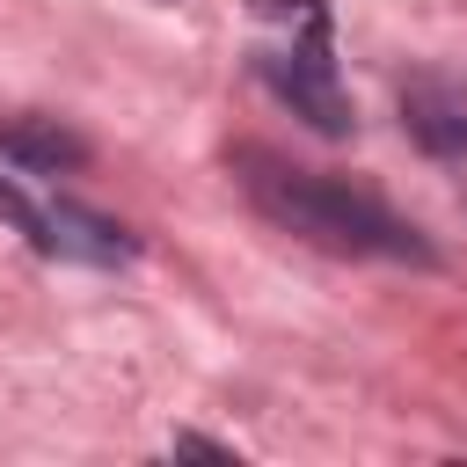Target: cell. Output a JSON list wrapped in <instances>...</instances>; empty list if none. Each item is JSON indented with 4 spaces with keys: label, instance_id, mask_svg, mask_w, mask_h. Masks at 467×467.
<instances>
[{
    "label": "cell",
    "instance_id": "cell-1",
    "mask_svg": "<svg viewBox=\"0 0 467 467\" xmlns=\"http://www.w3.org/2000/svg\"><path fill=\"white\" fill-rule=\"evenodd\" d=\"M234 168H241V190L255 197V212H270V219L292 226V234H314V241L350 248V255L438 263L431 241H423L409 219H394L379 197H365V190H350V182H336V175L292 168V161H277V153H263V146H241Z\"/></svg>",
    "mask_w": 467,
    "mask_h": 467
},
{
    "label": "cell",
    "instance_id": "cell-2",
    "mask_svg": "<svg viewBox=\"0 0 467 467\" xmlns=\"http://www.w3.org/2000/svg\"><path fill=\"white\" fill-rule=\"evenodd\" d=\"M255 73L270 80L277 102H292V117H306L321 139H343L358 124L343 80H336V58H328V36H306L292 51H255Z\"/></svg>",
    "mask_w": 467,
    "mask_h": 467
},
{
    "label": "cell",
    "instance_id": "cell-3",
    "mask_svg": "<svg viewBox=\"0 0 467 467\" xmlns=\"http://www.w3.org/2000/svg\"><path fill=\"white\" fill-rule=\"evenodd\" d=\"M401 124H409V139H416L423 153H438V161H467V102H460L452 88H438V80H409V88H401Z\"/></svg>",
    "mask_w": 467,
    "mask_h": 467
},
{
    "label": "cell",
    "instance_id": "cell-4",
    "mask_svg": "<svg viewBox=\"0 0 467 467\" xmlns=\"http://www.w3.org/2000/svg\"><path fill=\"white\" fill-rule=\"evenodd\" d=\"M0 153L36 168V175H66V168L88 161V139L66 131L58 117H15V124H0Z\"/></svg>",
    "mask_w": 467,
    "mask_h": 467
},
{
    "label": "cell",
    "instance_id": "cell-5",
    "mask_svg": "<svg viewBox=\"0 0 467 467\" xmlns=\"http://www.w3.org/2000/svg\"><path fill=\"white\" fill-rule=\"evenodd\" d=\"M0 212H7V219H15V226H22V234L44 248V255H58V226H51V212H36V204H29L15 182H0Z\"/></svg>",
    "mask_w": 467,
    "mask_h": 467
},
{
    "label": "cell",
    "instance_id": "cell-6",
    "mask_svg": "<svg viewBox=\"0 0 467 467\" xmlns=\"http://www.w3.org/2000/svg\"><path fill=\"white\" fill-rule=\"evenodd\" d=\"M175 452L182 460H234V445H212V438H190V431L175 438Z\"/></svg>",
    "mask_w": 467,
    "mask_h": 467
}]
</instances>
